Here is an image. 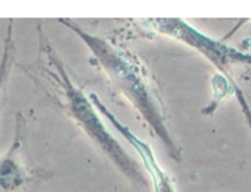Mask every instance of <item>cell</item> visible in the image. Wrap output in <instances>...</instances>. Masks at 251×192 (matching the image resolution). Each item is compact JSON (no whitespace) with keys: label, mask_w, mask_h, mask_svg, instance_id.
<instances>
[{"label":"cell","mask_w":251,"mask_h":192,"mask_svg":"<svg viewBox=\"0 0 251 192\" xmlns=\"http://www.w3.org/2000/svg\"><path fill=\"white\" fill-rule=\"evenodd\" d=\"M56 67L60 72L61 84L65 89L69 109L73 117L78 121L82 128L93 138L95 141L99 142L100 146L115 160L118 166L123 168L126 173L132 176L136 173V170L133 168V164L130 159L127 158V155L124 152L123 148L116 142V140L109 134V132L104 127L102 121L98 119L94 109L91 107L87 98L83 93L76 89L75 86L72 84L69 77L65 74L64 70L56 62Z\"/></svg>","instance_id":"obj_2"},{"label":"cell","mask_w":251,"mask_h":192,"mask_svg":"<svg viewBox=\"0 0 251 192\" xmlns=\"http://www.w3.org/2000/svg\"><path fill=\"white\" fill-rule=\"evenodd\" d=\"M5 53H4V56H3V59H2V62H1V65H0V88H1V84L3 82V78L5 77L7 72H8V67H7V64H8V49H9V46L7 45V41H6V46H5Z\"/></svg>","instance_id":"obj_5"},{"label":"cell","mask_w":251,"mask_h":192,"mask_svg":"<svg viewBox=\"0 0 251 192\" xmlns=\"http://www.w3.org/2000/svg\"><path fill=\"white\" fill-rule=\"evenodd\" d=\"M24 172L18 164L10 158L0 160V189L11 192L24 182Z\"/></svg>","instance_id":"obj_3"},{"label":"cell","mask_w":251,"mask_h":192,"mask_svg":"<svg viewBox=\"0 0 251 192\" xmlns=\"http://www.w3.org/2000/svg\"><path fill=\"white\" fill-rule=\"evenodd\" d=\"M141 158L144 160V163L149 168L150 173L152 174L153 181H154V187L156 192H175L174 187L168 178V176L162 171L158 164H156L150 148H145L140 151Z\"/></svg>","instance_id":"obj_4"},{"label":"cell","mask_w":251,"mask_h":192,"mask_svg":"<svg viewBox=\"0 0 251 192\" xmlns=\"http://www.w3.org/2000/svg\"><path fill=\"white\" fill-rule=\"evenodd\" d=\"M74 29L90 46L97 59H99L111 78L119 85L125 95H126L143 116L148 120L150 119L152 124H154L153 119L155 118L157 120L160 117L155 111L154 100L150 95L151 93L148 92L143 77L139 74L137 66L132 64L122 52L115 50L100 38L82 32L77 28L74 27ZM158 123L162 126L159 121Z\"/></svg>","instance_id":"obj_1"}]
</instances>
